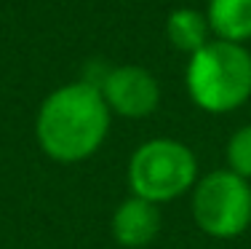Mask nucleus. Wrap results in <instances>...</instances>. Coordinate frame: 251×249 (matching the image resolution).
I'll list each match as a JSON object with an SVG mask.
<instances>
[{
  "instance_id": "9",
  "label": "nucleus",
  "mask_w": 251,
  "mask_h": 249,
  "mask_svg": "<svg viewBox=\"0 0 251 249\" xmlns=\"http://www.w3.org/2000/svg\"><path fill=\"white\" fill-rule=\"evenodd\" d=\"M227 169L232 174L251 180V126H241L227 142Z\"/></svg>"
},
{
  "instance_id": "6",
  "label": "nucleus",
  "mask_w": 251,
  "mask_h": 249,
  "mask_svg": "<svg viewBox=\"0 0 251 249\" xmlns=\"http://www.w3.org/2000/svg\"><path fill=\"white\" fill-rule=\"evenodd\" d=\"M160 230V209L158 204L139 195H131L118 204L112 215V236L123 249H142L152 244Z\"/></svg>"
},
{
  "instance_id": "8",
  "label": "nucleus",
  "mask_w": 251,
  "mask_h": 249,
  "mask_svg": "<svg viewBox=\"0 0 251 249\" xmlns=\"http://www.w3.org/2000/svg\"><path fill=\"white\" fill-rule=\"evenodd\" d=\"M208 32H211L208 19L198 8H176L171 11L169 22H166V35H169L171 46L190 56L208 43Z\"/></svg>"
},
{
  "instance_id": "3",
  "label": "nucleus",
  "mask_w": 251,
  "mask_h": 249,
  "mask_svg": "<svg viewBox=\"0 0 251 249\" xmlns=\"http://www.w3.org/2000/svg\"><path fill=\"white\" fill-rule=\"evenodd\" d=\"M198 161L184 142L158 137L139 145L128 164V185L134 195L152 204L174 201L195 188Z\"/></svg>"
},
{
  "instance_id": "7",
  "label": "nucleus",
  "mask_w": 251,
  "mask_h": 249,
  "mask_svg": "<svg viewBox=\"0 0 251 249\" xmlns=\"http://www.w3.org/2000/svg\"><path fill=\"white\" fill-rule=\"evenodd\" d=\"M206 19L217 40L238 46L251 40V0H208Z\"/></svg>"
},
{
  "instance_id": "4",
  "label": "nucleus",
  "mask_w": 251,
  "mask_h": 249,
  "mask_svg": "<svg viewBox=\"0 0 251 249\" xmlns=\"http://www.w3.org/2000/svg\"><path fill=\"white\" fill-rule=\"evenodd\" d=\"M193 217L198 228L214 239H235L251 225L249 180L219 169L206 174L193 191Z\"/></svg>"
},
{
  "instance_id": "1",
  "label": "nucleus",
  "mask_w": 251,
  "mask_h": 249,
  "mask_svg": "<svg viewBox=\"0 0 251 249\" xmlns=\"http://www.w3.org/2000/svg\"><path fill=\"white\" fill-rule=\"evenodd\" d=\"M110 132V108L99 86L88 81L67 83L43 99L35 137L43 153L59 164H77L94 156Z\"/></svg>"
},
{
  "instance_id": "2",
  "label": "nucleus",
  "mask_w": 251,
  "mask_h": 249,
  "mask_svg": "<svg viewBox=\"0 0 251 249\" xmlns=\"http://www.w3.org/2000/svg\"><path fill=\"white\" fill-rule=\"evenodd\" d=\"M187 91L206 112H232L251 97V54L246 46L208 40L190 56Z\"/></svg>"
},
{
  "instance_id": "5",
  "label": "nucleus",
  "mask_w": 251,
  "mask_h": 249,
  "mask_svg": "<svg viewBox=\"0 0 251 249\" xmlns=\"http://www.w3.org/2000/svg\"><path fill=\"white\" fill-rule=\"evenodd\" d=\"M110 112H118L123 118H145L155 112L160 102V86L155 75L136 64H123L104 75L99 86Z\"/></svg>"
}]
</instances>
